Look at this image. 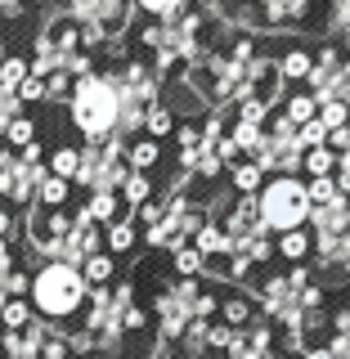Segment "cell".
<instances>
[{"instance_id": "cell-11", "label": "cell", "mask_w": 350, "mask_h": 359, "mask_svg": "<svg viewBox=\"0 0 350 359\" xmlns=\"http://www.w3.org/2000/svg\"><path fill=\"white\" fill-rule=\"evenodd\" d=\"M130 247H135V224H126V220L108 224V256L112 252H130Z\"/></svg>"}, {"instance_id": "cell-14", "label": "cell", "mask_w": 350, "mask_h": 359, "mask_svg": "<svg viewBox=\"0 0 350 359\" xmlns=\"http://www.w3.org/2000/svg\"><path fill=\"white\" fill-rule=\"evenodd\" d=\"M256 184H261V166H256V162H238V166H234V189H238V194H252Z\"/></svg>"}, {"instance_id": "cell-9", "label": "cell", "mask_w": 350, "mask_h": 359, "mask_svg": "<svg viewBox=\"0 0 350 359\" xmlns=\"http://www.w3.org/2000/svg\"><path fill=\"white\" fill-rule=\"evenodd\" d=\"M27 72H32V67L22 59H5V63H0V90H14V95H18V86L27 81Z\"/></svg>"}, {"instance_id": "cell-13", "label": "cell", "mask_w": 350, "mask_h": 359, "mask_svg": "<svg viewBox=\"0 0 350 359\" xmlns=\"http://www.w3.org/2000/svg\"><path fill=\"white\" fill-rule=\"evenodd\" d=\"M198 252H229V233H220L216 224H202L198 229Z\"/></svg>"}, {"instance_id": "cell-6", "label": "cell", "mask_w": 350, "mask_h": 359, "mask_svg": "<svg viewBox=\"0 0 350 359\" xmlns=\"http://www.w3.org/2000/svg\"><path fill=\"white\" fill-rule=\"evenodd\" d=\"M50 171L59 180H72L76 171H81V153H76V149H54L50 153Z\"/></svg>"}, {"instance_id": "cell-15", "label": "cell", "mask_w": 350, "mask_h": 359, "mask_svg": "<svg viewBox=\"0 0 350 359\" xmlns=\"http://www.w3.org/2000/svg\"><path fill=\"white\" fill-rule=\"evenodd\" d=\"M278 252L288 256V261H301V256L310 252V238L301 229H292V233H283V238H278Z\"/></svg>"}, {"instance_id": "cell-5", "label": "cell", "mask_w": 350, "mask_h": 359, "mask_svg": "<svg viewBox=\"0 0 350 359\" xmlns=\"http://www.w3.org/2000/svg\"><path fill=\"white\" fill-rule=\"evenodd\" d=\"M157 157H162V153H157V144H153V140H135V144H130V153H126V162L144 175V171H153V166H157Z\"/></svg>"}, {"instance_id": "cell-33", "label": "cell", "mask_w": 350, "mask_h": 359, "mask_svg": "<svg viewBox=\"0 0 350 359\" xmlns=\"http://www.w3.org/2000/svg\"><path fill=\"white\" fill-rule=\"evenodd\" d=\"M216 157H220V162H238V144H234V140H224Z\"/></svg>"}, {"instance_id": "cell-40", "label": "cell", "mask_w": 350, "mask_h": 359, "mask_svg": "<svg viewBox=\"0 0 350 359\" xmlns=\"http://www.w3.org/2000/svg\"><path fill=\"white\" fill-rule=\"evenodd\" d=\"M265 359H278V355H265Z\"/></svg>"}, {"instance_id": "cell-27", "label": "cell", "mask_w": 350, "mask_h": 359, "mask_svg": "<svg viewBox=\"0 0 350 359\" xmlns=\"http://www.w3.org/2000/svg\"><path fill=\"white\" fill-rule=\"evenodd\" d=\"M234 144H238V149H252V144H261V126H247V121H238V130H234Z\"/></svg>"}, {"instance_id": "cell-16", "label": "cell", "mask_w": 350, "mask_h": 359, "mask_svg": "<svg viewBox=\"0 0 350 359\" xmlns=\"http://www.w3.org/2000/svg\"><path fill=\"white\" fill-rule=\"evenodd\" d=\"M175 274H184V278L202 274V252H198V247H180V252H175Z\"/></svg>"}, {"instance_id": "cell-21", "label": "cell", "mask_w": 350, "mask_h": 359, "mask_svg": "<svg viewBox=\"0 0 350 359\" xmlns=\"http://www.w3.org/2000/svg\"><path fill=\"white\" fill-rule=\"evenodd\" d=\"M5 135H9V144H18V149H27L32 140H36V126H32V121H22V117H14L5 126Z\"/></svg>"}, {"instance_id": "cell-34", "label": "cell", "mask_w": 350, "mask_h": 359, "mask_svg": "<svg viewBox=\"0 0 350 359\" xmlns=\"http://www.w3.org/2000/svg\"><path fill=\"white\" fill-rule=\"evenodd\" d=\"M144 220H149V229L162 224V207H157V202H144Z\"/></svg>"}, {"instance_id": "cell-30", "label": "cell", "mask_w": 350, "mask_h": 359, "mask_svg": "<svg viewBox=\"0 0 350 359\" xmlns=\"http://www.w3.org/2000/svg\"><path fill=\"white\" fill-rule=\"evenodd\" d=\"M140 9H149V14H171V9H180L184 0H135Z\"/></svg>"}, {"instance_id": "cell-28", "label": "cell", "mask_w": 350, "mask_h": 359, "mask_svg": "<svg viewBox=\"0 0 350 359\" xmlns=\"http://www.w3.org/2000/svg\"><path fill=\"white\" fill-rule=\"evenodd\" d=\"M18 99H27V104H36V99H45V81H36V76L27 72V81L18 86Z\"/></svg>"}, {"instance_id": "cell-39", "label": "cell", "mask_w": 350, "mask_h": 359, "mask_svg": "<svg viewBox=\"0 0 350 359\" xmlns=\"http://www.w3.org/2000/svg\"><path fill=\"white\" fill-rule=\"evenodd\" d=\"M5 50H9V45H5V41H0V59H5Z\"/></svg>"}, {"instance_id": "cell-35", "label": "cell", "mask_w": 350, "mask_h": 359, "mask_svg": "<svg viewBox=\"0 0 350 359\" xmlns=\"http://www.w3.org/2000/svg\"><path fill=\"white\" fill-rule=\"evenodd\" d=\"M306 359H337V355H332V346H310Z\"/></svg>"}, {"instance_id": "cell-41", "label": "cell", "mask_w": 350, "mask_h": 359, "mask_svg": "<svg viewBox=\"0 0 350 359\" xmlns=\"http://www.w3.org/2000/svg\"><path fill=\"white\" fill-rule=\"evenodd\" d=\"M0 130H5V121H0Z\"/></svg>"}, {"instance_id": "cell-17", "label": "cell", "mask_w": 350, "mask_h": 359, "mask_svg": "<svg viewBox=\"0 0 350 359\" xmlns=\"http://www.w3.org/2000/svg\"><path fill=\"white\" fill-rule=\"evenodd\" d=\"M306 198L314 202V207H328V202H337L342 194H337L332 180H310V184H306Z\"/></svg>"}, {"instance_id": "cell-31", "label": "cell", "mask_w": 350, "mask_h": 359, "mask_svg": "<svg viewBox=\"0 0 350 359\" xmlns=\"http://www.w3.org/2000/svg\"><path fill=\"white\" fill-rule=\"evenodd\" d=\"M144 319H149V314H144V310H135V306H126V310H121V328H126V332L144 328Z\"/></svg>"}, {"instance_id": "cell-25", "label": "cell", "mask_w": 350, "mask_h": 359, "mask_svg": "<svg viewBox=\"0 0 350 359\" xmlns=\"http://www.w3.org/2000/svg\"><path fill=\"white\" fill-rule=\"evenodd\" d=\"M224 319H229V323H247V319H252V301L224 297Z\"/></svg>"}, {"instance_id": "cell-20", "label": "cell", "mask_w": 350, "mask_h": 359, "mask_svg": "<svg viewBox=\"0 0 350 359\" xmlns=\"http://www.w3.org/2000/svg\"><path fill=\"white\" fill-rule=\"evenodd\" d=\"M319 112H323V126H328V135H332V130H342V126H346V117H350V104H342V99H332V104H323Z\"/></svg>"}, {"instance_id": "cell-10", "label": "cell", "mask_w": 350, "mask_h": 359, "mask_svg": "<svg viewBox=\"0 0 350 359\" xmlns=\"http://www.w3.org/2000/svg\"><path fill=\"white\" fill-rule=\"evenodd\" d=\"M0 319H5V328H22V323H32V301H5L0 306Z\"/></svg>"}, {"instance_id": "cell-3", "label": "cell", "mask_w": 350, "mask_h": 359, "mask_svg": "<svg viewBox=\"0 0 350 359\" xmlns=\"http://www.w3.org/2000/svg\"><path fill=\"white\" fill-rule=\"evenodd\" d=\"M310 211V198H306V184L292 175H278L274 184L261 194V224L265 229H278V233H292Z\"/></svg>"}, {"instance_id": "cell-7", "label": "cell", "mask_w": 350, "mask_h": 359, "mask_svg": "<svg viewBox=\"0 0 350 359\" xmlns=\"http://www.w3.org/2000/svg\"><path fill=\"white\" fill-rule=\"evenodd\" d=\"M121 194H126V202H130V207H144V202L153 198V184H149V175L130 171V175H126V184H121Z\"/></svg>"}, {"instance_id": "cell-36", "label": "cell", "mask_w": 350, "mask_h": 359, "mask_svg": "<svg viewBox=\"0 0 350 359\" xmlns=\"http://www.w3.org/2000/svg\"><path fill=\"white\" fill-rule=\"evenodd\" d=\"M332 144H337V149H346V144H350V130H346V126L332 130Z\"/></svg>"}, {"instance_id": "cell-1", "label": "cell", "mask_w": 350, "mask_h": 359, "mask_svg": "<svg viewBox=\"0 0 350 359\" xmlns=\"http://www.w3.org/2000/svg\"><path fill=\"white\" fill-rule=\"evenodd\" d=\"M121 121V90L108 76H81L72 86V126L90 135V140H104V135L117 130Z\"/></svg>"}, {"instance_id": "cell-37", "label": "cell", "mask_w": 350, "mask_h": 359, "mask_svg": "<svg viewBox=\"0 0 350 359\" xmlns=\"http://www.w3.org/2000/svg\"><path fill=\"white\" fill-rule=\"evenodd\" d=\"M9 265H14V261H9V247H5V238H0V274H5Z\"/></svg>"}, {"instance_id": "cell-4", "label": "cell", "mask_w": 350, "mask_h": 359, "mask_svg": "<svg viewBox=\"0 0 350 359\" xmlns=\"http://www.w3.org/2000/svg\"><path fill=\"white\" fill-rule=\"evenodd\" d=\"M112 269H117V261H112L108 252H95V256H86V261H81V278H86V283H108Z\"/></svg>"}, {"instance_id": "cell-23", "label": "cell", "mask_w": 350, "mask_h": 359, "mask_svg": "<svg viewBox=\"0 0 350 359\" xmlns=\"http://www.w3.org/2000/svg\"><path fill=\"white\" fill-rule=\"evenodd\" d=\"M144 126H149V135L157 140V135H171V130H175V117H171L166 108H153L149 117H144Z\"/></svg>"}, {"instance_id": "cell-22", "label": "cell", "mask_w": 350, "mask_h": 359, "mask_svg": "<svg viewBox=\"0 0 350 359\" xmlns=\"http://www.w3.org/2000/svg\"><path fill=\"white\" fill-rule=\"evenodd\" d=\"M41 198L50 202V207H63V202L72 198V194H67V180H59V175H50V180H45V184H41Z\"/></svg>"}, {"instance_id": "cell-18", "label": "cell", "mask_w": 350, "mask_h": 359, "mask_svg": "<svg viewBox=\"0 0 350 359\" xmlns=\"http://www.w3.org/2000/svg\"><path fill=\"white\" fill-rule=\"evenodd\" d=\"M117 216V198L108 194V189H99L95 198H90V220H112Z\"/></svg>"}, {"instance_id": "cell-26", "label": "cell", "mask_w": 350, "mask_h": 359, "mask_svg": "<svg viewBox=\"0 0 350 359\" xmlns=\"http://www.w3.org/2000/svg\"><path fill=\"white\" fill-rule=\"evenodd\" d=\"M67 86H72V76H67L63 67H59V72H50V81H45V99H63Z\"/></svg>"}, {"instance_id": "cell-8", "label": "cell", "mask_w": 350, "mask_h": 359, "mask_svg": "<svg viewBox=\"0 0 350 359\" xmlns=\"http://www.w3.org/2000/svg\"><path fill=\"white\" fill-rule=\"evenodd\" d=\"M301 166H306L314 180H328V175H332V166H337V157H332L328 149H310L306 157H301Z\"/></svg>"}, {"instance_id": "cell-2", "label": "cell", "mask_w": 350, "mask_h": 359, "mask_svg": "<svg viewBox=\"0 0 350 359\" xmlns=\"http://www.w3.org/2000/svg\"><path fill=\"white\" fill-rule=\"evenodd\" d=\"M90 297V283L81 278V269L67 261H50L32 278V310L45 319H67L81 310V301Z\"/></svg>"}, {"instance_id": "cell-19", "label": "cell", "mask_w": 350, "mask_h": 359, "mask_svg": "<svg viewBox=\"0 0 350 359\" xmlns=\"http://www.w3.org/2000/svg\"><path fill=\"white\" fill-rule=\"evenodd\" d=\"M323 140H328V126H323V121H319V126L310 121V126H301V130H297V144H301V153H310V149H323Z\"/></svg>"}, {"instance_id": "cell-32", "label": "cell", "mask_w": 350, "mask_h": 359, "mask_svg": "<svg viewBox=\"0 0 350 359\" xmlns=\"http://www.w3.org/2000/svg\"><path fill=\"white\" fill-rule=\"evenodd\" d=\"M27 287H32V283H27V274H9V278H5V292H14V297H22Z\"/></svg>"}, {"instance_id": "cell-24", "label": "cell", "mask_w": 350, "mask_h": 359, "mask_svg": "<svg viewBox=\"0 0 350 359\" xmlns=\"http://www.w3.org/2000/svg\"><path fill=\"white\" fill-rule=\"evenodd\" d=\"M310 117H314V99L301 95V99L288 104V121H292V126H310Z\"/></svg>"}, {"instance_id": "cell-38", "label": "cell", "mask_w": 350, "mask_h": 359, "mask_svg": "<svg viewBox=\"0 0 350 359\" xmlns=\"http://www.w3.org/2000/svg\"><path fill=\"white\" fill-rule=\"evenodd\" d=\"M9 233V211H0V238Z\"/></svg>"}, {"instance_id": "cell-12", "label": "cell", "mask_w": 350, "mask_h": 359, "mask_svg": "<svg viewBox=\"0 0 350 359\" xmlns=\"http://www.w3.org/2000/svg\"><path fill=\"white\" fill-rule=\"evenodd\" d=\"M310 54L306 50H288L283 54V59H278V72H283V76H310Z\"/></svg>"}, {"instance_id": "cell-29", "label": "cell", "mask_w": 350, "mask_h": 359, "mask_svg": "<svg viewBox=\"0 0 350 359\" xmlns=\"http://www.w3.org/2000/svg\"><path fill=\"white\" fill-rule=\"evenodd\" d=\"M261 117H265V104L252 95V99L243 104V121H247V126H261Z\"/></svg>"}]
</instances>
